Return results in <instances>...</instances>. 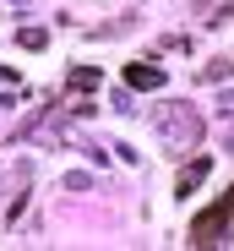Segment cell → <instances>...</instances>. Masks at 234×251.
<instances>
[{
  "instance_id": "6da1fadb",
  "label": "cell",
  "mask_w": 234,
  "mask_h": 251,
  "mask_svg": "<svg viewBox=\"0 0 234 251\" xmlns=\"http://www.w3.org/2000/svg\"><path fill=\"white\" fill-rule=\"evenodd\" d=\"M234 219V191H223L207 213H196L191 219V246H218V235H223V224Z\"/></svg>"
},
{
  "instance_id": "7a4b0ae2",
  "label": "cell",
  "mask_w": 234,
  "mask_h": 251,
  "mask_svg": "<svg viewBox=\"0 0 234 251\" xmlns=\"http://www.w3.org/2000/svg\"><path fill=\"white\" fill-rule=\"evenodd\" d=\"M126 82H131V88H164V66L136 60V66H126Z\"/></svg>"
},
{
  "instance_id": "3957f363",
  "label": "cell",
  "mask_w": 234,
  "mask_h": 251,
  "mask_svg": "<svg viewBox=\"0 0 234 251\" xmlns=\"http://www.w3.org/2000/svg\"><path fill=\"white\" fill-rule=\"evenodd\" d=\"M202 175H207V158H196V164H191V170H185V175H180V197H185V191H191V186H196V180H202Z\"/></svg>"
}]
</instances>
